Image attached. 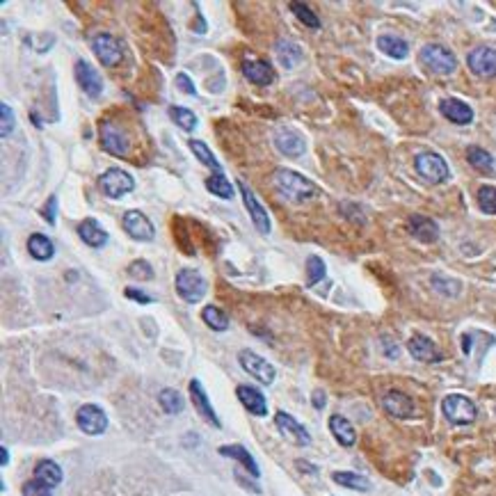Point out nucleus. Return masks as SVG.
Listing matches in <instances>:
<instances>
[{
	"label": "nucleus",
	"mask_w": 496,
	"mask_h": 496,
	"mask_svg": "<svg viewBox=\"0 0 496 496\" xmlns=\"http://www.w3.org/2000/svg\"><path fill=\"white\" fill-rule=\"evenodd\" d=\"M407 350H410V355L417 359V362H425V364H437L444 359V355L437 350V345H434L430 338L425 336H412L410 341H407Z\"/></svg>",
	"instance_id": "nucleus-18"
},
{
	"label": "nucleus",
	"mask_w": 496,
	"mask_h": 496,
	"mask_svg": "<svg viewBox=\"0 0 496 496\" xmlns=\"http://www.w3.org/2000/svg\"><path fill=\"white\" fill-rule=\"evenodd\" d=\"M377 49L393 60H405L410 55V46H407L405 39H400L396 35H382L377 39Z\"/></svg>",
	"instance_id": "nucleus-28"
},
{
	"label": "nucleus",
	"mask_w": 496,
	"mask_h": 496,
	"mask_svg": "<svg viewBox=\"0 0 496 496\" xmlns=\"http://www.w3.org/2000/svg\"><path fill=\"white\" fill-rule=\"evenodd\" d=\"M275 423H277V427H280V432L284 434V437L290 439L293 444H297V446H309L311 444V434L307 432V427H304L302 423H297L288 412H277Z\"/></svg>",
	"instance_id": "nucleus-14"
},
{
	"label": "nucleus",
	"mask_w": 496,
	"mask_h": 496,
	"mask_svg": "<svg viewBox=\"0 0 496 496\" xmlns=\"http://www.w3.org/2000/svg\"><path fill=\"white\" fill-rule=\"evenodd\" d=\"M441 412H444V417L451 421L453 425H469L475 421V405L469 400L467 396H460V393H451V396L444 398V403H441Z\"/></svg>",
	"instance_id": "nucleus-5"
},
{
	"label": "nucleus",
	"mask_w": 496,
	"mask_h": 496,
	"mask_svg": "<svg viewBox=\"0 0 496 496\" xmlns=\"http://www.w3.org/2000/svg\"><path fill=\"white\" fill-rule=\"evenodd\" d=\"M190 149H193V153L203 162V165L210 167V169H213V172H217V174H222L220 160H217L215 156H213V151H210V149L206 147V142H201V140H190Z\"/></svg>",
	"instance_id": "nucleus-33"
},
{
	"label": "nucleus",
	"mask_w": 496,
	"mask_h": 496,
	"mask_svg": "<svg viewBox=\"0 0 496 496\" xmlns=\"http://www.w3.org/2000/svg\"><path fill=\"white\" fill-rule=\"evenodd\" d=\"M407 229H410V234L417 238L419 243H425L430 245L439 238V224L432 220V217H425V215H410V220H407Z\"/></svg>",
	"instance_id": "nucleus-17"
},
{
	"label": "nucleus",
	"mask_w": 496,
	"mask_h": 496,
	"mask_svg": "<svg viewBox=\"0 0 496 496\" xmlns=\"http://www.w3.org/2000/svg\"><path fill=\"white\" fill-rule=\"evenodd\" d=\"M35 478L37 480H42L44 485H49L51 489L53 487H58L60 482H62V469H60L58 462H53V460H42L39 464L35 467Z\"/></svg>",
	"instance_id": "nucleus-29"
},
{
	"label": "nucleus",
	"mask_w": 496,
	"mask_h": 496,
	"mask_svg": "<svg viewBox=\"0 0 496 496\" xmlns=\"http://www.w3.org/2000/svg\"><path fill=\"white\" fill-rule=\"evenodd\" d=\"M384 412H389L393 419H410L414 417V400L403 391H386L382 396Z\"/></svg>",
	"instance_id": "nucleus-16"
},
{
	"label": "nucleus",
	"mask_w": 496,
	"mask_h": 496,
	"mask_svg": "<svg viewBox=\"0 0 496 496\" xmlns=\"http://www.w3.org/2000/svg\"><path fill=\"white\" fill-rule=\"evenodd\" d=\"M414 167H417L419 176L427 183H444L448 176H451V169H448V162L441 158L439 153L434 151H423L414 158Z\"/></svg>",
	"instance_id": "nucleus-3"
},
{
	"label": "nucleus",
	"mask_w": 496,
	"mask_h": 496,
	"mask_svg": "<svg viewBox=\"0 0 496 496\" xmlns=\"http://www.w3.org/2000/svg\"><path fill=\"white\" fill-rule=\"evenodd\" d=\"M330 430L332 434H334V439L338 441L341 446H352L357 441V432H355V427H352V423L345 417H341V414H334V417H330Z\"/></svg>",
	"instance_id": "nucleus-25"
},
{
	"label": "nucleus",
	"mask_w": 496,
	"mask_h": 496,
	"mask_svg": "<svg viewBox=\"0 0 496 496\" xmlns=\"http://www.w3.org/2000/svg\"><path fill=\"white\" fill-rule=\"evenodd\" d=\"M439 110L448 121H453V124H458V126H467L473 121L471 106H467L464 101H460V99H444L439 106Z\"/></svg>",
	"instance_id": "nucleus-22"
},
{
	"label": "nucleus",
	"mask_w": 496,
	"mask_h": 496,
	"mask_svg": "<svg viewBox=\"0 0 496 496\" xmlns=\"http://www.w3.org/2000/svg\"><path fill=\"white\" fill-rule=\"evenodd\" d=\"M314 407H318V410H323L325 407V393L323 391H314Z\"/></svg>",
	"instance_id": "nucleus-47"
},
{
	"label": "nucleus",
	"mask_w": 496,
	"mask_h": 496,
	"mask_svg": "<svg viewBox=\"0 0 496 496\" xmlns=\"http://www.w3.org/2000/svg\"><path fill=\"white\" fill-rule=\"evenodd\" d=\"M76 423L78 427L83 430L85 434H92V437H97V434H103L108 430V417L106 412L101 410L99 405H83L76 414Z\"/></svg>",
	"instance_id": "nucleus-9"
},
{
	"label": "nucleus",
	"mask_w": 496,
	"mask_h": 496,
	"mask_svg": "<svg viewBox=\"0 0 496 496\" xmlns=\"http://www.w3.org/2000/svg\"><path fill=\"white\" fill-rule=\"evenodd\" d=\"M158 403L167 414H181L183 407H186V398L176 389H162L158 393Z\"/></svg>",
	"instance_id": "nucleus-32"
},
{
	"label": "nucleus",
	"mask_w": 496,
	"mask_h": 496,
	"mask_svg": "<svg viewBox=\"0 0 496 496\" xmlns=\"http://www.w3.org/2000/svg\"><path fill=\"white\" fill-rule=\"evenodd\" d=\"M201 318H203V323H206L213 332H224V330L229 327V316L224 314L222 309L213 307V304L201 311Z\"/></svg>",
	"instance_id": "nucleus-34"
},
{
	"label": "nucleus",
	"mask_w": 496,
	"mask_h": 496,
	"mask_svg": "<svg viewBox=\"0 0 496 496\" xmlns=\"http://www.w3.org/2000/svg\"><path fill=\"white\" fill-rule=\"evenodd\" d=\"M238 188H240L243 201H245V208H247L249 217H252V222H254L256 231H261L263 236H268V234H270V217H268V213H266V208L261 206V201L254 197V193H252V190H249L247 183H243V179L238 181Z\"/></svg>",
	"instance_id": "nucleus-12"
},
{
	"label": "nucleus",
	"mask_w": 496,
	"mask_h": 496,
	"mask_svg": "<svg viewBox=\"0 0 496 496\" xmlns=\"http://www.w3.org/2000/svg\"><path fill=\"white\" fill-rule=\"evenodd\" d=\"M190 400H193V405L197 407V412L201 414V419H206L213 427H222L220 419H217L213 405H210V400L206 396V391H203V386L199 384V380H190Z\"/></svg>",
	"instance_id": "nucleus-19"
},
{
	"label": "nucleus",
	"mask_w": 496,
	"mask_h": 496,
	"mask_svg": "<svg viewBox=\"0 0 496 496\" xmlns=\"http://www.w3.org/2000/svg\"><path fill=\"white\" fill-rule=\"evenodd\" d=\"M206 188L213 195L222 197V199H231V197H234V186H231L224 174H215V176H210V179H206Z\"/></svg>",
	"instance_id": "nucleus-37"
},
{
	"label": "nucleus",
	"mask_w": 496,
	"mask_h": 496,
	"mask_svg": "<svg viewBox=\"0 0 496 496\" xmlns=\"http://www.w3.org/2000/svg\"><path fill=\"white\" fill-rule=\"evenodd\" d=\"M174 83L179 85V90L181 92H186V94H190V97H195L197 94V87L193 85V80H190L186 73H179V76L174 78Z\"/></svg>",
	"instance_id": "nucleus-45"
},
{
	"label": "nucleus",
	"mask_w": 496,
	"mask_h": 496,
	"mask_svg": "<svg viewBox=\"0 0 496 496\" xmlns=\"http://www.w3.org/2000/svg\"><path fill=\"white\" fill-rule=\"evenodd\" d=\"M300 46H295V44H290V42H286V39H284V42H280L277 44V58H280V62L286 66V69H293L295 66V62L297 60H300Z\"/></svg>",
	"instance_id": "nucleus-36"
},
{
	"label": "nucleus",
	"mask_w": 496,
	"mask_h": 496,
	"mask_svg": "<svg viewBox=\"0 0 496 496\" xmlns=\"http://www.w3.org/2000/svg\"><path fill=\"white\" fill-rule=\"evenodd\" d=\"M0 464H3V467H8L10 464V451H8V448H0Z\"/></svg>",
	"instance_id": "nucleus-48"
},
{
	"label": "nucleus",
	"mask_w": 496,
	"mask_h": 496,
	"mask_svg": "<svg viewBox=\"0 0 496 496\" xmlns=\"http://www.w3.org/2000/svg\"><path fill=\"white\" fill-rule=\"evenodd\" d=\"M325 261L321 259V256H309L307 259V284L309 286H316L318 282H323L325 280Z\"/></svg>",
	"instance_id": "nucleus-39"
},
{
	"label": "nucleus",
	"mask_w": 496,
	"mask_h": 496,
	"mask_svg": "<svg viewBox=\"0 0 496 496\" xmlns=\"http://www.w3.org/2000/svg\"><path fill=\"white\" fill-rule=\"evenodd\" d=\"M467 64L471 73L480 78H494L496 76V51L487 46H478L467 55Z\"/></svg>",
	"instance_id": "nucleus-11"
},
{
	"label": "nucleus",
	"mask_w": 496,
	"mask_h": 496,
	"mask_svg": "<svg viewBox=\"0 0 496 496\" xmlns=\"http://www.w3.org/2000/svg\"><path fill=\"white\" fill-rule=\"evenodd\" d=\"M290 10H293V14L300 18V21L307 25V28H311V30L321 28V18H318L316 12H311L304 3H290Z\"/></svg>",
	"instance_id": "nucleus-40"
},
{
	"label": "nucleus",
	"mask_w": 496,
	"mask_h": 496,
	"mask_svg": "<svg viewBox=\"0 0 496 496\" xmlns=\"http://www.w3.org/2000/svg\"><path fill=\"white\" fill-rule=\"evenodd\" d=\"M124 295H126V297H131V300H135L138 304H149V302H153V297H151V295L142 293V290H138V288H126V290H124Z\"/></svg>",
	"instance_id": "nucleus-46"
},
{
	"label": "nucleus",
	"mask_w": 496,
	"mask_h": 496,
	"mask_svg": "<svg viewBox=\"0 0 496 496\" xmlns=\"http://www.w3.org/2000/svg\"><path fill=\"white\" fill-rule=\"evenodd\" d=\"M169 114H172V119L176 121V126L183 128V131L193 133L197 128V114L193 110H188V108L172 106V108H169Z\"/></svg>",
	"instance_id": "nucleus-35"
},
{
	"label": "nucleus",
	"mask_w": 496,
	"mask_h": 496,
	"mask_svg": "<svg viewBox=\"0 0 496 496\" xmlns=\"http://www.w3.org/2000/svg\"><path fill=\"white\" fill-rule=\"evenodd\" d=\"M78 236L90 245V247H103L108 243V231L97 220H83L78 224Z\"/></svg>",
	"instance_id": "nucleus-27"
},
{
	"label": "nucleus",
	"mask_w": 496,
	"mask_h": 496,
	"mask_svg": "<svg viewBox=\"0 0 496 496\" xmlns=\"http://www.w3.org/2000/svg\"><path fill=\"white\" fill-rule=\"evenodd\" d=\"M121 224H124L126 234L131 238H135V240L149 243V240H153V236H156V229H153L151 220H149L145 213H140V210H128V213H124Z\"/></svg>",
	"instance_id": "nucleus-10"
},
{
	"label": "nucleus",
	"mask_w": 496,
	"mask_h": 496,
	"mask_svg": "<svg viewBox=\"0 0 496 496\" xmlns=\"http://www.w3.org/2000/svg\"><path fill=\"white\" fill-rule=\"evenodd\" d=\"M128 275L133 277V280H142V282H149V280H153V268H151V263L145 261V259H138V261H133L131 266H128Z\"/></svg>",
	"instance_id": "nucleus-41"
},
{
	"label": "nucleus",
	"mask_w": 496,
	"mask_h": 496,
	"mask_svg": "<svg viewBox=\"0 0 496 496\" xmlns=\"http://www.w3.org/2000/svg\"><path fill=\"white\" fill-rule=\"evenodd\" d=\"M421 62L437 76H451L458 69V60L448 49L439 44H427L421 49Z\"/></svg>",
	"instance_id": "nucleus-2"
},
{
	"label": "nucleus",
	"mask_w": 496,
	"mask_h": 496,
	"mask_svg": "<svg viewBox=\"0 0 496 496\" xmlns=\"http://www.w3.org/2000/svg\"><path fill=\"white\" fill-rule=\"evenodd\" d=\"M0 119H3V124H0V138H8L14 131V124H16V117H14V110L8 106V103H0Z\"/></svg>",
	"instance_id": "nucleus-42"
},
{
	"label": "nucleus",
	"mask_w": 496,
	"mask_h": 496,
	"mask_svg": "<svg viewBox=\"0 0 496 496\" xmlns=\"http://www.w3.org/2000/svg\"><path fill=\"white\" fill-rule=\"evenodd\" d=\"M478 206L482 213L496 215V188L494 186H480L478 188Z\"/></svg>",
	"instance_id": "nucleus-38"
},
{
	"label": "nucleus",
	"mask_w": 496,
	"mask_h": 496,
	"mask_svg": "<svg viewBox=\"0 0 496 496\" xmlns=\"http://www.w3.org/2000/svg\"><path fill=\"white\" fill-rule=\"evenodd\" d=\"M238 362H240V366L249 373V375L259 380L261 384H273L275 382V377H277L275 366L270 364L268 359H263L261 355H256L254 350H247V348L240 350L238 352Z\"/></svg>",
	"instance_id": "nucleus-7"
},
{
	"label": "nucleus",
	"mask_w": 496,
	"mask_h": 496,
	"mask_svg": "<svg viewBox=\"0 0 496 496\" xmlns=\"http://www.w3.org/2000/svg\"><path fill=\"white\" fill-rule=\"evenodd\" d=\"M76 78H78V85L83 87V92L87 94L90 99H99L101 92H103V80L97 73V69L85 62V60H78L76 62Z\"/></svg>",
	"instance_id": "nucleus-15"
},
{
	"label": "nucleus",
	"mask_w": 496,
	"mask_h": 496,
	"mask_svg": "<svg viewBox=\"0 0 496 496\" xmlns=\"http://www.w3.org/2000/svg\"><path fill=\"white\" fill-rule=\"evenodd\" d=\"M220 451V455H224V458H231V460H236V462H240L243 469L247 471L252 478H259L261 471H259V464H256V460L249 455V451L245 446L240 444H227V446H220L217 448Z\"/></svg>",
	"instance_id": "nucleus-24"
},
{
	"label": "nucleus",
	"mask_w": 496,
	"mask_h": 496,
	"mask_svg": "<svg viewBox=\"0 0 496 496\" xmlns=\"http://www.w3.org/2000/svg\"><path fill=\"white\" fill-rule=\"evenodd\" d=\"M236 393H238V400H240L243 407L249 414H254V417H266L268 414L266 396H263L259 389H254V386H249V384H240L236 389Z\"/></svg>",
	"instance_id": "nucleus-20"
},
{
	"label": "nucleus",
	"mask_w": 496,
	"mask_h": 496,
	"mask_svg": "<svg viewBox=\"0 0 496 496\" xmlns=\"http://www.w3.org/2000/svg\"><path fill=\"white\" fill-rule=\"evenodd\" d=\"M28 252L32 259H37V261H51L53 256H55V245H53L49 236L32 234L28 238Z\"/></svg>",
	"instance_id": "nucleus-26"
},
{
	"label": "nucleus",
	"mask_w": 496,
	"mask_h": 496,
	"mask_svg": "<svg viewBox=\"0 0 496 496\" xmlns=\"http://www.w3.org/2000/svg\"><path fill=\"white\" fill-rule=\"evenodd\" d=\"M174 286H176V293H179V297L183 302H188V304H197V302H201L203 300V295H206V280L197 273V270H181L179 275H176V282H174Z\"/></svg>",
	"instance_id": "nucleus-4"
},
{
	"label": "nucleus",
	"mask_w": 496,
	"mask_h": 496,
	"mask_svg": "<svg viewBox=\"0 0 496 496\" xmlns=\"http://www.w3.org/2000/svg\"><path fill=\"white\" fill-rule=\"evenodd\" d=\"M275 145L284 156H302L307 151V142L302 140V135L290 128H280L275 133Z\"/></svg>",
	"instance_id": "nucleus-23"
},
{
	"label": "nucleus",
	"mask_w": 496,
	"mask_h": 496,
	"mask_svg": "<svg viewBox=\"0 0 496 496\" xmlns=\"http://www.w3.org/2000/svg\"><path fill=\"white\" fill-rule=\"evenodd\" d=\"M243 76L254 85L266 87L275 80V69L266 60H245L243 62Z\"/></svg>",
	"instance_id": "nucleus-21"
},
{
	"label": "nucleus",
	"mask_w": 496,
	"mask_h": 496,
	"mask_svg": "<svg viewBox=\"0 0 496 496\" xmlns=\"http://www.w3.org/2000/svg\"><path fill=\"white\" fill-rule=\"evenodd\" d=\"M275 183L290 201H307V199H314L318 195V188L314 181L304 179L302 174H297L293 169H286V167H280L275 172Z\"/></svg>",
	"instance_id": "nucleus-1"
},
{
	"label": "nucleus",
	"mask_w": 496,
	"mask_h": 496,
	"mask_svg": "<svg viewBox=\"0 0 496 496\" xmlns=\"http://www.w3.org/2000/svg\"><path fill=\"white\" fill-rule=\"evenodd\" d=\"M55 208H58V197L51 195L49 201H46V206L42 208V215L46 217V222L49 224H55Z\"/></svg>",
	"instance_id": "nucleus-44"
},
{
	"label": "nucleus",
	"mask_w": 496,
	"mask_h": 496,
	"mask_svg": "<svg viewBox=\"0 0 496 496\" xmlns=\"http://www.w3.org/2000/svg\"><path fill=\"white\" fill-rule=\"evenodd\" d=\"M23 496H51V487L49 485H44L42 480H37V478H32L28 482H23Z\"/></svg>",
	"instance_id": "nucleus-43"
},
{
	"label": "nucleus",
	"mask_w": 496,
	"mask_h": 496,
	"mask_svg": "<svg viewBox=\"0 0 496 496\" xmlns=\"http://www.w3.org/2000/svg\"><path fill=\"white\" fill-rule=\"evenodd\" d=\"M101 135V147L112 156H126L128 153V133L121 128L117 121L103 119L99 128Z\"/></svg>",
	"instance_id": "nucleus-8"
},
{
	"label": "nucleus",
	"mask_w": 496,
	"mask_h": 496,
	"mask_svg": "<svg viewBox=\"0 0 496 496\" xmlns=\"http://www.w3.org/2000/svg\"><path fill=\"white\" fill-rule=\"evenodd\" d=\"M99 188L103 190V195L110 197V199H119V197L128 195L135 188V181H133L131 174L124 172V169L110 167V169H106V172L101 174Z\"/></svg>",
	"instance_id": "nucleus-6"
},
{
	"label": "nucleus",
	"mask_w": 496,
	"mask_h": 496,
	"mask_svg": "<svg viewBox=\"0 0 496 496\" xmlns=\"http://www.w3.org/2000/svg\"><path fill=\"white\" fill-rule=\"evenodd\" d=\"M92 49L103 66H117L121 62V58H124V51H121L119 42L110 35H97L92 42Z\"/></svg>",
	"instance_id": "nucleus-13"
},
{
	"label": "nucleus",
	"mask_w": 496,
	"mask_h": 496,
	"mask_svg": "<svg viewBox=\"0 0 496 496\" xmlns=\"http://www.w3.org/2000/svg\"><path fill=\"white\" fill-rule=\"evenodd\" d=\"M332 480L341 487L355 489V492H369L371 489V480L366 478V475L355 473V471H334L332 473Z\"/></svg>",
	"instance_id": "nucleus-30"
},
{
	"label": "nucleus",
	"mask_w": 496,
	"mask_h": 496,
	"mask_svg": "<svg viewBox=\"0 0 496 496\" xmlns=\"http://www.w3.org/2000/svg\"><path fill=\"white\" fill-rule=\"evenodd\" d=\"M467 162L471 165L473 169H478V172L482 174H489L494 169V158H492V153L485 151V149H480V147H469L467 149Z\"/></svg>",
	"instance_id": "nucleus-31"
}]
</instances>
